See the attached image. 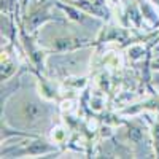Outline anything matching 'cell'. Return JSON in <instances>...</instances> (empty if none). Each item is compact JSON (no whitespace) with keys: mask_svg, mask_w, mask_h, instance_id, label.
Wrapping results in <instances>:
<instances>
[{"mask_svg":"<svg viewBox=\"0 0 159 159\" xmlns=\"http://www.w3.org/2000/svg\"><path fill=\"white\" fill-rule=\"evenodd\" d=\"M154 145H156V150H157V154H159V124H156L154 127Z\"/></svg>","mask_w":159,"mask_h":159,"instance_id":"4","label":"cell"},{"mask_svg":"<svg viewBox=\"0 0 159 159\" xmlns=\"http://www.w3.org/2000/svg\"><path fill=\"white\" fill-rule=\"evenodd\" d=\"M129 137L134 140V142H139L140 140V137H142V130L140 129H137V127H132L130 130H129Z\"/></svg>","mask_w":159,"mask_h":159,"instance_id":"2","label":"cell"},{"mask_svg":"<svg viewBox=\"0 0 159 159\" xmlns=\"http://www.w3.org/2000/svg\"><path fill=\"white\" fill-rule=\"evenodd\" d=\"M22 113H24V118L29 119V121H35V119L40 118L42 115V108H40V103L37 102H27L22 108Z\"/></svg>","mask_w":159,"mask_h":159,"instance_id":"1","label":"cell"},{"mask_svg":"<svg viewBox=\"0 0 159 159\" xmlns=\"http://www.w3.org/2000/svg\"><path fill=\"white\" fill-rule=\"evenodd\" d=\"M64 10L67 11V13H70L73 19H76V21H83V16H81V13H78V11H73L72 8H65V7H64Z\"/></svg>","mask_w":159,"mask_h":159,"instance_id":"3","label":"cell"}]
</instances>
